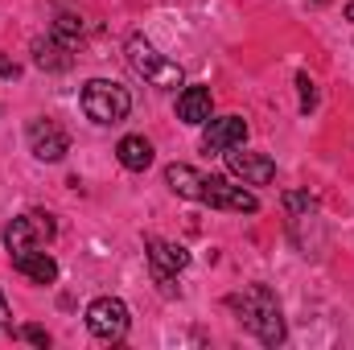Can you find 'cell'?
<instances>
[{"mask_svg": "<svg viewBox=\"0 0 354 350\" xmlns=\"http://www.w3.org/2000/svg\"><path fill=\"white\" fill-rule=\"evenodd\" d=\"M346 21H354V0L346 4Z\"/></svg>", "mask_w": 354, "mask_h": 350, "instance_id": "obj_22", "label": "cell"}, {"mask_svg": "<svg viewBox=\"0 0 354 350\" xmlns=\"http://www.w3.org/2000/svg\"><path fill=\"white\" fill-rule=\"evenodd\" d=\"M297 91H301V111L309 116V111L317 107V83H313V79L301 71V75H297Z\"/></svg>", "mask_w": 354, "mask_h": 350, "instance_id": "obj_18", "label": "cell"}, {"mask_svg": "<svg viewBox=\"0 0 354 350\" xmlns=\"http://www.w3.org/2000/svg\"><path fill=\"white\" fill-rule=\"evenodd\" d=\"M12 268L21 272V276H29L33 284H54L58 280V260L54 256H46L41 248L37 252H17V256H8Z\"/></svg>", "mask_w": 354, "mask_h": 350, "instance_id": "obj_13", "label": "cell"}, {"mask_svg": "<svg viewBox=\"0 0 354 350\" xmlns=\"http://www.w3.org/2000/svg\"><path fill=\"white\" fill-rule=\"evenodd\" d=\"M210 107H214V99H210V87H206V83L181 87V95H177V120L189 124V128L206 124V120H210Z\"/></svg>", "mask_w": 354, "mask_h": 350, "instance_id": "obj_11", "label": "cell"}, {"mask_svg": "<svg viewBox=\"0 0 354 350\" xmlns=\"http://www.w3.org/2000/svg\"><path fill=\"white\" fill-rule=\"evenodd\" d=\"M128 66H132L145 83H153V87H161V91H177L185 83L181 66H177L174 58H165V54H161L149 37H140V33L128 37Z\"/></svg>", "mask_w": 354, "mask_h": 350, "instance_id": "obj_3", "label": "cell"}, {"mask_svg": "<svg viewBox=\"0 0 354 350\" xmlns=\"http://www.w3.org/2000/svg\"><path fill=\"white\" fill-rule=\"evenodd\" d=\"M54 235H58L54 214L29 210V214H17V219L4 227V248H8V256H17V252H37V248H46Z\"/></svg>", "mask_w": 354, "mask_h": 350, "instance_id": "obj_4", "label": "cell"}, {"mask_svg": "<svg viewBox=\"0 0 354 350\" xmlns=\"http://www.w3.org/2000/svg\"><path fill=\"white\" fill-rule=\"evenodd\" d=\"M128 326H132V313H128V305L120 297H95L87 305V330L99 342H107V347L124 342Z\"/></svg>", "mask_w": 354, "mask_h": 350, "instance_id": "obj_5", "label": "cell"}, {"mask_svg": "<svg viewBox=\"0 0 354 350\" xmlns=\"http://www.w3.org/2000/svg\"><path fill=\"white\" fill-rule=\"evenodd\" d=\"M202 128H206L202 132V149L206 153H227V149L248 140V120L243 116H210Z\"/></svg>", "mask_w": 354, "mask_h": 350, "instance_id": "obj_9", "label": "cell"}, {"mask_svg": "<svg viewBox=\"0 0 354 350\" xmlns=\"http://www.w3.org/2000/svg\"><path fill=\"white\" fill-rule=\"evenodd\" d=\"M79 103H83L87 120H95V124L107 128V124H124V120H128V111H132V91L124 87V83H115V79H91V83H83Z\"/></svg>", "mask_w": 354, "mask_h": 350, "instance_id": "obj_2", "label": "cell"}, {"mask_svg": "<svg viewBox=\"0 0 354 350\" xmlns=\"http://www.w3.org/2000/svg\"><path fill=\"white\" fill-rule=\"evenodd\" d=\"M227 305L235 309V317L264 342V347H280L284 338H288V330H284V313H280V301H276V293L268 288V284H248L243 293H235V297H227Z\"/></svg>", "mask_w": 354, "mask_h": 350, "instance_id": "obj_1", "label": "cell"}, {"mask_svg": "<svg viewBox=\"0 0 354 350\" xmlns=\"http://www.w3.org/2000/svg\"><path fill=\"white\" fill-rule=\"evenodd\" d=\"M223 157H227V169L239 177L243 185H268V181L276 177V161H272L268 153H248L243 145H235V149H227Z\"/></svg>", "mask_w": 354, "mask_h": 350, "instance_id": "obj_8", "label": "cell"}, {"mask_svg": "<svg viewBox=\"0 0 354 350\" xmlns=\"http://www.w3.org/2000/svg\"><path fill=\"white\" fill-rule=\"evenodd\" d=\"M54 33L75 46V42L87 33V25H83V17H75V12H58V17H54Z\"/></svg>", "mask_w": 354, "mask_h": 350, "instance_id": "obj_17", "label": "cell"}, {"mask_svg": "<svg viewBox=\"0 0 354 350\" xmlns=\"http://www.w3.org/2000/svg\"><path fill=\"white\" fill-rule=\"evenodd\" d=\"M33 66L50 71V75H62V71L75 66V46L62 42L58 33H50V37H33Z\"/></svg>", "mask_w": 354, "mask_h": 350, "instance_id": "obj_10", "label": "cell"}, {"mask_svg": "<svg viewBox=\"0 0 354 350\" xmlns=\"http://www.w3.org/2000/svg\"><path fill=\"white\" fill-rule=\"evenodd\" d=\"M202 206H214V210H231V214H256L260 210V198L243 185H231L227 177H206L202 185Z\"/></svg>", "mask_w": 354, "mask_h": 350, "instance_id": "obj_7", "label": "cell"}, {"mask_svg": "<svg viewBox=\"0 0 354 350\" xmlns=\"http://www.w3.org/2000/svg\"><path fill=\"white\" fill-rule=\"evenodd\" d=\"M145 248H149V268H157V272L177 276V272L189 268V252H185L181 243H169V239H161V235H149Z\"/></svg>", "mask_w": 354, "mask_h": 350, "instance_id": "obj_12", "label": "cell"}, {"mask_svg": "<svg viewBox=\"0 0 354 350\" xmlns=\"http://www.w3.org/2000/svg\"><path fill=\"white\" fill-rule=\"evenodd\" d=\"M115 157H120V165H124V169L145 174V169L153 165V145H149L145 136H124V140L115 145Z\"/></svg>", "mask_w": 354, "mask_h": 350, "instance_id": "obj_15", "label": "cell"}, {"mask_svg": "<svg viewBox=\"0 0 354 350\" xmlns=\"http://www.w3.org/2000/svg\"><path fill=\"white\" fill-rule=\"evenodd\" d=\"M284 210H288V219H309V214H317V198L309 190H288L284 194Z\"/></svg>", "mask_w": 354, "mask_h": 350, "instance_id": "obj_16", "label": "cell"}, {"mask_svg": "<svg viewBox=\"0 0 354 350\" xmlns=\"http://www.w3.org/2000/svg\"><path fill=\"white\" fill-rule=\"evenodd\" d=\"M12 334H17V338H21V342H29V347H50V334H46V330H41V326H21V330H12Z\"/></svg>", "mask_w": 354, "mask_h": 350, "instance_id": "obj_19", "label": "cell"}, {"mask_svg": "<svg viewBox=\"0 0 354 350\" xmlns=\"http://www.w3.org/2000/svg\"><path fill=\"white\" fill-rule=\"evenodd\" d=\"M0 79H21V66L8 54H0Z\"/></svg>", "mask_w": 354, "mask_h": 350, "instance_id": "obj_21", "label": "cell"}, {"mask_svg": "<svg viewBox=\"0 0 354 350\" xmlns=\"http://www.w3.org/2000/svg\"><path fill=\"white\" fill-rule=\"evenodd\" d=\"M8 334H12V313H8V301L0 293V338H8Z\"/></svg>", "mask_w": 354, "mask_h": 350, "instance_id": "obj_20", "label": "cell"}, {"mask_svg": "<svg viewBox=\"0 0 354 350\" xmlns=\"http://www.w3.org/2000/svg\"><path fill=\"white\" fill-rule=\"evenodd\" d=\"M165 185L174 190L177 198H185V202H202V185H206V174H198L194 165H165Z\"/></svg>", "mask_w": 354, "mask_h": 350, "instance_id": "obj_14", "label": "cell"}, {"mask_svg": "<svg viewBox=\"0 0 354 350\" xmlns=\"http://www.w3.org/2000/svg\"><path fill=\"white\" fill-rule=\"evenodd\" d=\"M25 136H29V153H33L37 161H62V157L71 153V136H66V128H62L58 120H50V116L29 120Z\"/></svg>", "mask_w": 354, "mask_h": 350, "instance_id": "obj_6", "label": "cell"}]
</instances>
